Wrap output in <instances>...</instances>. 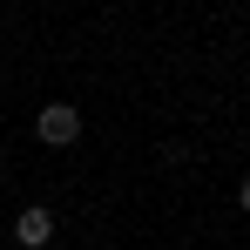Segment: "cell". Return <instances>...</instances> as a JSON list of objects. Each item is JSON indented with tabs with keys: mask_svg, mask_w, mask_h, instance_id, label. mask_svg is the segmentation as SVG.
Masks as SVG:
<instances>
[{
	"mask_svg": "<svg viewBox=\"0 0 250 250\" xmlns=\"http://www.w3.org/2000/svg\"><path fill=\"white\" fill-rule=\"evenodd\" d=\"M47 237H54V209H21V216H14V250H41Z\"/></svg>",
	"mask_w": 250,
	"mask_h": 250,
	"instance_id": "7a4b0ae2",
	"label": "cell"
},
{
	"mask_svg": "<svg viewBox=\"0 0 250 250\" xmlns=\"http://www.w3.org/2000/svg\"><path fill=\"white\" fill-rule=\"evenodd\" d=\"M34 135H41L47 149H68V142L82 135V108H75V102H47L41 115H34Z\"/></svg>",
	"mask_w": 250,
	"mask_h": 250,
	"instance_id": "6da1fadb",
	"label": "cell"
},
{
	"mask_svg": "<svg viewBox=\"0 0 250 250\" xmlns=\"http://www.w3.org/2000/svg\"><path fill=\"white\" fill-rule=\"evenodd\" d=\"M237 203H244V216H250V176H244V183H237Z\"/></svg>",
	"mask_w": 250,
	"mask_h": 250,
	"instance_id": "3957f363",
	"label": "cell"
}]
</instances>
